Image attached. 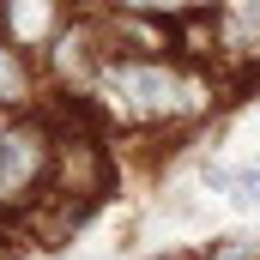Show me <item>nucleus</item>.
Returning a JSON list of instances; mask_svg holds the SVG:
<instances>
[{
  "label": "nucleus",
  "mask_w": 260,
  "mask_h": 260,
  "mask_svg": "<svg viewBox=\"0 0 260 260\" xmlns=\"http://www.w3.org/2000/svg\"><path fill=\"white\" fill-rule=\"evenodd\" d=\"M73 97H85V109H97L109 127L182 133V127H194V121L212 115L218 79L206 67L182 61V55L139 49V55H103Z\"/></svg>",
  "instance_id": "1"
},
{
  "label": "nucleus",
  "mask_w": 260,
  "mask_h": 260,
  "mask_svg": "<svg viewBox=\"0 0 260 260\" xmlns=\"http://www.w3.org/2000/svg\"><path fill=\"white\" fill-rule=\"evenodd\" d=\"M61 182V133L37 109H0V218L43 212Z\"/></svg>",
  "instance_id": "2"
},
{
  "label": "nucleus",
  "mask_w": 260,
  "mask_h": 260,
  "mask_svg": "<svg viewBox=\"0 0 260 260\" xmlns=\"http://www.w3.org/2000/svg\"><path fill=\"white\" fill-rule=\"evenodd\" d=\"M212 55L236 73L260 67V0H206Z\"/></svg>",
  "instance_id": "3"
},
{
  "label": "nucleus",
  "mask_w": 260,
  "mask_h": 260,
  "mask_svg": "<svg viewBox=\"0 0 260 260\" xmlns=\"http://www.w3.org/2000/svg\"><path fill=\"white\" fill-rule=\"evenodd\" d=\"M73 12H79L73 0H0V30H6L18 49L43 55V49L61 37V24Z\"/></svg>",
  "instance_id": "4"
},
{
  "label": "nucleus",
  "mask_w": 260,
  "mask_h": 260,
  "mask_svg": "<svg viewBox=\"0 0 260 260\" xmlns=\"http://www.w3.org/2000/svg\"><path fill=\"white\" fill-rule=\"evenodd\" d=\"M37 91H43L37 55L0 30V109H37Z\"/></svg>",
  "instance_id": "5"
},
{
  "label": "nucleus",
  "mask_w": 260,
  "mask_h": 260,
  "mask_svg": "<svg viewBox=\"0 0 260 260\" xmlns=\"http://www.w3.org/2000/svg\"><path fill=\"white\" fill-rule=\"evenodd\" d=\"M200 188L230 206H260V164H230V157H212L200 164Z\"/></svg>",
  "instance_id": "6"
},
{
  "label": "nucleus",
  "mask_w": 260,
  "mask_h": 260,
  "mask_svg": "<svg viewBox=\"0 0 260 260\" xmlns=\"http://www.w3.org/2000/svg\"><path fill=\"white\" fill-rule=\"evenodd\" d=\"M188 260H260V236H224V242H212Z\"/></svg>",
  "instance_id": "7"
}]
</instances>
